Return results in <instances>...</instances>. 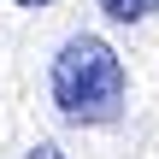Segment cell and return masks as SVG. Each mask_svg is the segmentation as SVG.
<instances>
[{"label": "cell", "instance_id": "6da1fadb", "mask_svg": "<svg viewBox=\"0 0 159 159\" xmlns=\"http://www.w3.org/2000/svg\"><path fill=\"white\" fill-rule=\"evenodd\" d=\"M47 94H53V106H59L65 124H112L124 112V94H130L118 47L106 35H71L53 53Z\"/></svg>", "mask_w": 159, "mask_h": 159}, {"label": "cell", "instance_id": "7a4b0ae2", "mask_svg": "<svg viewBox=\"0 0 159 159\" xmlns=\"http://www.w3.org/2000/svg\"><path fill=\"white\" fill-rule=\"evenodd\" d=\"M100 12L112 24H142L148 12H159V0H100Z\"/></svg>", "mask_w": 159, "mask_h": 159}, {"label": "cell", "instance_id": "3957f363", "mask_svg": "<svg viewBox=\"0 0 159 159\" xmlns=\"http://www.w3.org/2000/svg\"><path fill=\"white\" fill-rule=\"evenodd\" d=\"M30 159H65V153H59L53 142H35V148H30Z\"/></svg>", "mask_w": 159, "mask_h": 159}, {"label": "cell", "instance_id": "277c9868", "mask_svg": "<svg viewBox=\"0 0 159 159\" xmlns=\"http://www.w3.org/2000/svg\"><path fill=\"white\" fill-rule=\"evenodd\" d=\"M12 6H53V0H12Z\"/></svg>", "mask_w": 159, "mask_h": 159}]
</instances>
